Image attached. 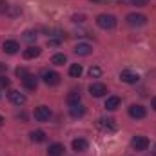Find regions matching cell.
<instances>
[{"label":"cell","instance_id":"cell-4","mask_svg":"<svg viewBox=\"0 0 156 156\" xmlns=\"http://www.w3.org/2000/svg\"><path fill=\"white\" fill-rule=\"evenodd\" d=\"M131 147L134 149V151H145L147 147H149V140L145 138V136H134L133 140H131Z\"/></svg>","mask_w":156,"mask_h":156},{"label":"cell","instance_id":"cell-5","mask_svg":"<svg viewBox=\"0 0 156 156\" xmlns=\"http://www.w3.org/2000/svg\"><path fill=\"white\" fill-rule=\"evenodd\" d=\"M49 118H51V109L49 107L40 105V107L35 109V120L37 122H49Z\"/></svg>","mask_w":156,"mask_h":156},{"label":"cell","instance_id":"cell-27","mask_svg":"<svg viewBox=\"0 0 156 156\" xmlns=\"http://www.w3.org/2000/svg\"><path fill=\"white\" fill-rule=\"evenodd\" d=\"M27 75H29V73H27V69H24V67H18V69H16V76L26 78Z\"/></svg>","mask_w":156,"mask_h":156},{"label":"cell","instance_id":"cell-9","mask_svg":"<svg viewBox=\"0 0 156 156\" xmlns=\"http://www.w3.org/2000/svg\"><path fill=\"white\" fill-rule=\"evenodd\" d=\"M89 93H91L93 96H96V98H100V96H104V94L107 93V87H105L104 83H100V82H96V83H91V85H89Z\"/></svg>","mask_w":156,"mask_h":156},{"label":"cell","instance_id":"cell-10","mask_svg":"<svg viewBox=\"0 0 156 156\" xmlns=\"http://www.w3.org/2000/svg\"><path fill=\"white\" fill-rule=\"evenodd\" d=\"M2 49H4V53H7V55H15V53H18L20 45H18L16 40H5V42L2 44Z\"/></svg>","mask_w":156,"mask_h":156},{"label":"cell","instance_id":"cell-19","mask_svg":"<svg viewBox=\"0 0 156 156\" xmlns=\"http://www.w3.org/2000/svg\"><path fill=\"white\" fill-rule=\"evenodd\" d=\"M80 100H82V94H80V91H71V93L67 94V102H69V105L80 104Z\"/></svg>","mask_w":156,"mask_h":156},{"label":"cell","instance_id":"cell-33","mask_svg":"<svg viewBox=\"0 0 156 156\" xmlns=\"http://www.w3.org/2000/svg\"><path fill=\"white\" fill-rule=\"evenodd\" d=\"M154 153H156V151H154Z\"/></svg>","mask_w":156,"mask_h":156},{"label":"cell","instance_id":"cell-20","mask_svg":"<svg viewBox=\"0 0 156 156\" xmlns=\"http://www.w3.org/2000/svg\"><path fill=\"white\" fill-rule=\"evenodd\" d=\"M82 73H83V67H82L80 64H73V66L69 67V75H71L73 78H80Z\"/></svg>","mask_w":156,"mask_h":156},{"label":"cell","instance_id":"cell-26","mask_svg":"<svg viewBox=\"0 0 156 156\" xmlns=\"http://www.w3.org/2000/svg\"><path fill=\"white\" fill-rule=\"evenodd\" d=\"M9 11V4L5 2V0H0V15H4V13H7Z\"/></svg>","mask_w":156,"mask_h":156},{"label":"cell","instance_id":"cell-23","mask_svg":"<svg viewBox=\"0 0 156 156\" xmlns=\"http://www.w3.org/2000/svg\"><path fill=\"white\" fill-rule=\"evenodd\" d=\"M89 76L91 78H100L102 76V69H100L98 66H93V67L89 69Z\"/></svg>","mask_w":156,"mask_h":156},{"label":"cell","instance_id":"cell-22","mask_svg":"<svg viewBox=\"0 0 156 156\" xmlns=\"http://www.w3.org/2000/svg\"><path fill=\"white\" fill-rule=\"evenodd\" d=\"M51 62H53L55 66H64V64L67 62V58H66V55H62V53H56V55L51 58Z\"/></svg>","mask_w":156,"mask_h":156},{"label":"cell","instance_id":"cell-21","mask_svg":"<svg viewBox=\"0 0 156 156\" xmlns=\"http://www.w3.org/2000/svg\"><path fill=\"white\" fill-rule=\"evenodd\" d=\"M31 140L37 142V144L45 142V133H44V131H33V133H31Z\"/></svg>","mask_w":156,"mask_h":156},{"label":"cell","instance_id":"cell-30","mask_svg":"<svg viewBox=\"0 0 156 156\" xmlns=\"http://www.w3.org/2000/svg\"><path fill=\"white\" fill-rule=\"evenodd\" d=\"M153 107L156 109V98H153Z\"/></svg>","mask_w":156,"mask_h":156},{"label":"cell","instance_id":"cell-2","mask_svg":"<svg viewBox=\"0 0 156 156\" xmlns=\"http://www.w3.org/2000/svg\"><path fill=\"white\" fill-rule=\"evenodd\" d=\"M127 24L133 26V27H140V26H145L147 24V16L145 15H140V13H129L125 16Z\"/></svg>","mask_w":156,"mask_h":156},{"label":"cell","instance_id":"cell-12","mask_svg":"<svg viewBox=\"0 0 156 156\" xmlns=\"http://www.w3.org/2000/svg\"><path fill=\"white\" fill-rule=\"evenodd\" d=\"M64 153H66V147L62 144H53L47 149V156H64Z\"/></svg>","mask_w":156,"mask_h":156},{"label":"cell","instance_id":"cell-8","mask_svg":"<svg viewBox=\"0 0 156 156\" xmlns=\"http://www.w3.org/2000/svg\"><path fill=\"white\" fill-rule=\"evenodd\" d=\"M120 78H122V82H125V83H138V73H134V71H129V69H125V71H122L120 73Z\"/></svg>","mask_w":156,"mask_h":156},{"label":"cell","instance_id":"cell-24","mask_svg":"<svg viewBox=\"0 0 156 156\" xmlns=\"http://www.w3.org/2000/svg\"><path fill=\"white\" fill-rule=\"evenodd\" d=\"M24 38L27 40V42L37 40V31H26V33H24Z\"/></svg>","mask_w":156,"mask_h":156},{"label":"cell","instance_id":"cell-25","mask_svg":"<svg viewBox=\"0 0 156 156\" xmlns=\"http://www.w3.org/2000/svg\"><path fill=\"white\" fill-rule=\"evenodd\" d=\"M9 78H5L4 75H0V89H5V87H9Z\"/></svg>","mask_w":156,"mask_h":156},{"label":"cell","instance_id":"cell-6","mask_svg":"<svg viewBox=\"0 0 156 156\" xmlns=\"http://www.w3.org/2000/svg\"><path fill=\"white\" fill-rule=\"evenodd\" d=\"M7 98H9V102L15 104V105H24V104H26V94H22L20 91H9V93H7Z\"/></svg>","mask_w":156,"mask_h":156},{"label":"cell","instance_id":"cell-1","mask_svg":"<svg viewBox=\"0 0 156 156\" xmlns=\"http://www.w3.org/2000/svg\"><path fill=\"white\" fill-rule=\"evenodd\" d=\"M116 22H118L116 16H113V15H98L96 16V24L102 29H115Z\"/></svg>","mask_w":156,"mask_h":156},{"label":"cell","instance_id":"cell-18","mask_svg":"<svg viewBox=\"0 0 156 156\" xmlns=\"http://www.w3.org/2000/svg\"><path fill=\"white\" fill-rule=\"evenodd\" d=\"M73 149H75L76 153H83V151L87 149V142H85L83 138H76V140H73Z\"/></svg>","mask_w":156,"mask_h":156},{"label":"cell","instance_id":"cell-14","mask_svg":"<svg viewBox=\"0 0 156 156\" xmlns=\"http://www.w3.org/2000/svg\"><path fill=\"white\" fill-rule=\"evenodd\" d=\"M75 53L80 55V56H89V55L93 53V47H91L89 44H83V42H82V44H78L76 47H75Z\"/></svg>","mask_w":156,"mask_h":156},{"label":"cell","instance_id":"cell-32","mask_svg":"<svg viewBox=\"0 0 156 156\" xmlns=\"http://www.w3.org/2000/svg\"><path fill=\"white\" fill-rule=\"evenodd\" d=\"M91 2H105V0H91Z\"/></svg>","mask_w":156,"mask_h":156},{"label":"cell","instance_id":"cell-16","mask_svg":"<svg viewBox=\"0 0 156 156\" xmlns=\"http://www.w3.org/2000/svg\"><path fill=\"white\" fill-rule=\"evenodd\" d=\"M120 107V98L118 96H107V100H105V109L107 111H115Z\"/></svg>","mask_w":156,"mask_h":156},{"label":"cell","instance_id":"cell-29","mask_svg":"<svg viewBox=\"0 0 156 156\" xmlns=\"http://www.w3.org/2000/svg\"><path fill=\"white\" fill-rule=\"evenodd\" d=\"M7 71V66L5 64H0V73H5Z\"/></svg>","mask_w":156,"mask_h":156},{"label":"cell","instance_id":"cell-3","mask_svg":"<svg viewBox=\"0 0 156 156\" xmlns=\"http://www.w3.org/2000/svg\"><path fill=\"white\" fill-rule=\"evenodd\" d=\"M42 80H44V83L45 85H58L60 83V75L58 73H55V71H44L42 73Z\"/></svg>","mask_w":156,"mask_h":156},{"label":"cell","instance_id":"cell-28","mask_svg":"<svg viewBox=\"0 0 156 156\" xmlns=\"http://www.w3.org/2000/svg\"><path fill=\"white\" fill-rule=\"evenodd\" d=\"M133 2V5H138V7H142V5H147L149 4V0H131Z\"/></svg>","mask_w":156,"mask_h":156},{"label":"cell","instance_id":"cell-31","mask_svg":"<svg viewBox=\"0 0 156 156\" xmlns=\"http://www.w3.org/2000/svg\"><path fill=\"white\" fill-rule=\"evenodd\" d=\"M2 123H4V116H2V115H0V125H2Z\"/></svg>","mask_w":156,"mask_h":156},{"label":"cell","instance_id":"cell-17","mask_svg":"<svg viewBox=\"0 0 156 156\" xmlns=\"http://www.w3.org/2000/svg\"><path fill=\"white\" fill-rule=\"evenodd\" d=\"M69 113H71V116H73V118H80V116H83V115H85V107H83L82 104H75V105H71Z\"/></svg>","mask_w":156,"mask_h":156},{"label":"cell","instance_id":"cell-13","mask_svg":"<svg viewBox=\"0 0 156 156\" xmlns=\"http://www.w3.org/2000/svg\"><path fill=\"white\" fill-rule=\"evenodd\" d=\"M22 55H24V58H26V60L37 58V56L40 55V47H38V45H29L27 49H24V53H22Z\"/></svg>","mask_w":156,"mask_h":156},{"label":"cell","instance_id":"cell-7","mask_svg":"<svg viewBox=\"0 0 156 156\" xmlns=\"http://www.w3.org/2000/svg\"><path fill=\"white\" fill-rule=\"evenodd\" d=\"M145 115H147V111L144 105H131L129 107V116L134 120H142V118H145Z\"/></svg>","mask_w":156,"mask_h":156},{"label":"cell","instance_id":"cell-11","mask_svg":"<svg viewBox=\"0 0 156 156\" xmlns=\"http://www.w3.org/2000/svg\"><path fill=\"white\" fill-rule=\"evenodd\" d=\"M98 127H102L104 131H116V123H115V120L113 118H100L98 120Z\"/></svg>","mask_w":156,"mask_h":156},{"label":"cell","instance_id":"cell-15","mask_svg":"<svg viewBox=\"0 0 156 156\" xmlns=\"http://www.w3.org/2000/svg\"><path fill=\"white\" fill-rule=\"evenodd\" d=\"M22 83H24V87H26L27 91H35V89H37V85H38L37 78L33 76V75H27L26 78H22Z\"/></svg>","mask_w":156,"mask_h":156}]
</instances>
